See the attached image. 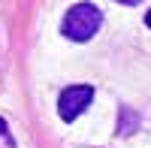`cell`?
Returning a JSON list of instances; mask_svg holds the SVG:
<instances>
[{
    "mask_svg": "<svg viewBox=\"0 0 151 148\" xmlns=\"http://www.w3.org/2000/svg\"><path fill=\"white\" fill-rule=\"evenodd\" d=\"M100 24H103V12L94 3H76V6L67 9L60 33H64L67 40H73V42H88L100 30Z\"/></svg>",
    "mask_w": 151,
    "mask_h": 148,
    "instance_id": "1",
    "label": "cell"
},
{
    "mask_svg": "<svg viewBox=\"0 0 151 148\" xmlns=\"http://www.w3.org/2000/svg\"><path fill=\"white\" fill-rule=\"evenodd\" d=\"M91 100H94V88L91 85H70V88H64L60 97H58V115H60V121L73 124V121L91 106Z\"/></svg>",
    "mask_w": 151,
    "mask_h": 148,
    "instance_id": "2",
    "label": "cell"
},
{
    "mask_svg": "<svg viewBox=\"0 0 151 148\" xmlns=\"http://www.w3.org/2000/svg\"><path fill=\"white\" fill-rule=\"evenodd\" d=\"M118 3H124V6H136V3H142V0H118Z\"/></svg>",
    "mask_w": 151,
    "mask_h": 148,
    "instance_id": "3",
    "label": "cell"
},
{
    "mask_svg": "<svg viewBox=\"0 0 151 148\" xmlns=\"http://www.w3.org/2000/svg\"><path fill=\"white\" fill-rule=\"evenodd\" d=\"M6 133H9V130H6V121L0 118V136H6Z\"/></svg>",
    "mask_w": 151,
    "mask_h": 148,
    "instance_id": "4",
    "label": "cell"
},
{
    "mask_svg": "<svg viewBox=\"0 0 151 148\" xmlns=\"http://www.w3.org/2000/svg\"><path fill=\"white\" fill-rule=\"evenodd\" d=\"M145 24H148V27H151V9L145 12Z\"/></svg>",
    "mask_w": 151,
    "mask_h": 148,
    "instance_id": "5",
    "label": "cell"
}]
</instances>
